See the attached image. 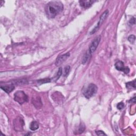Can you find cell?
I'll list each match as a JSON object with an SVG mask.
<instances>
[{"label": "cell", "instance_id": "obj_21", "mask_svg": "<svg viewBox=\"0 0 136 136\" xmlns=\"http://www.w3.org/2000/svg\"><path fill=\"white\" fill-rule=\"evenodd\" d=\"M85 129V126L83 125H80V126L79 128V131L80 133H82L83 131H84Z\"/></svg>", "mask_w": 136, "mask_h": 136}, {"label": "cell", "instance_id": "obj_7", "mask_svg": "<svg viewBox=\"0 0 136 136\" xmlns=\"http://www.w3.org/2000/svg\"><path fill=\"white\" fill-rule=\"evenodd\" d=\"M115 67L116 70L119 71H123L125 73H128L130 72V69L128 67H125L124 63L122 61H119L116 62L115 64Z\"/></svg>", "mask_w": 136, "mask_h": 136}, {"label": "cell", "instance_id": "obj_19", "mask_svg": "<svg viewBox=\"0 0 136 136\" xmlns=\"http://www.w3.org/2000/svg\"><path fill=\"white\" fill-rule=\"evenodd\" d=\"M124 106H125V104H124L123 103L120 102V103H118V105H117V108H118V109H120V110H121V109H123Z\"/></svg>", "mask_w": 136, "mask_h": 136}, {"label": "cell", "instance_id": "obj_10", "mask_svg": "<svg viewBox=\"0 0 136 136\" xmlns=\"http://www.w3.org/2000/svg\"><path fill=\"white\" fill-rule=\"evenodd\" d=\"M15 86L13 83H11L10 85H5L4 86H1V88L2 89H3L4 92H6V93H10L11 92H12L13 90L15 89Z\"/></svg>", "mask_w": 136, "mask_h": 136}, {"label": "cell", "instance_id": "obj_5", "mask_svg": "<svg viewBox=\"0 0 136 136\" xmlns=\"http://www.w3.org/2000/svg\"><path fill=\"white\" fill-rule=\"evenodd\" d=\"M101 36H98L96 37L95 38L92 40V43L90 44L89 49H88V52L90 54H92L94 52L96 51L98 46L99 44V42L101 41Z\"/></svg>", "mask_w": 136, "mask_h": 136}, {"label": "cell", "instance_id": "obj_2", "mask_svg": "<svg viewBox=\"0 0 136 136\" xmlns=\"http://www.w3.org/2000/svg\"><path fill=\"white\" fill-rule=\"evenodd\" d=\"M97 90L98 88L96 85L94 83H90L85 89L83 92V95L87 98H90L96 94Z\"/></svg>", "mask_w": 136, "mask_h": 136}, {"label": "cell", "instance_id": "obj_11", "mask_svg": "<svg viewBox=\"0 0 136 136\" xmlns=\"http://www.w3.org/2000/svg\"><path fill=\"white\" fill-rule=\"evenodd\" d=\"M29 128L31 130L35 131L39 128V124L36 121H33L30 123L29 125Z\"/></svg>", "mask_w": 136, "mask_h": 136}, {"label": "cell", "instance_id": "obj_16", "mask_svg": "<svg viewBox=\"0 0 136 136\" xmlns=\"http://www.w3.org/2000/svg\"><path fill=\"white\" fill-rule=\"evenodd\" d=\"M52 79L45 78V79H40V80H37V82L38 83H39V84H42V83H44L50 82H52Z\"/></svg>", "mask_w": 136, "mask_h": 136}, {"label": "cell", "instance_id": "obj_13", "mask_svg": "<svg viewBox=\"0 0 136 136\" xmlns=\"http://www.w3.org/2000/svg\"><path fill=\"white\" fill-rule=\"evenodd\" d=\"M126 87L129 89H131L132 88L136 89V82L135 80H133V82H129L126 83Z\"/></svg>", "mask_w": 136, "mask_h": 136}, {"label": "cell", "instance_id": "obj_8", "mask_svg": "<svg viewBox=\"0 0 136 136\" xmlns=\"http://www.w3.org/2000/svg\"><path fill=\"white\" fill-rule=\"evenodd\" d=\"M24 121L21 118H17L14 121V127L16 131H19L23 130Z\"/></svg>", "mask_w": 136, "mask_h": 136}, {"label": "cell", "instance_id": "obj_1", "mask_svg": "<svg viewBox=\"0 0 136 136\" xmlns=\"http://www.w3.org/2000/svg\"><path fill=\"white\" fill-rule=\"evenodd\" d=\"M63 10V5L60 1H54L49 2L45 6V10L47 17L52 19L55 17Z\"/></svg>", "mask_w": 136, "mask_h": 136}, {"label": "cell", "instance_id": "obj_9", "mask_svg": "<svg viewBox=\"0 0 136 136\" xmlns=\"http://www.w3.org/2000/svg\"><path fill=\"white\" fill-rule=\"evenodd\" d=\"M95 1H91V0H88V1H79L80 5L85 9H87L92 5V4L94 3Z\"/></svg>", "mask_w": 136, "mask_h": 136}, {"label": "cell", "instance_id": "obj_12", "mask_svg": "<svg viewBox=\"0 0 136 136\" xmlns=\"http://www.w3.org/2000/svg\"><path fill=\"white\" fill-rule=\"evenodd\" d=\"M12 82L18 85H23L28 84L27 80L26 79H18L14 80L13 82Z\"/></svg>", "mask_w": 136, "mask_h": 136}, {"label": "cell", "instance_id": "obj_22", "mask_svg": "<svg viewBox=\"0 0 136 136\" xmlns=\"http://www.w3.org/2000/svg\"><path fill=\"white\" fill-rule=\"evenodd\" d=\"M135 18H132V19H131V20L129 21V23L131 25H133V24H135Z\"/></svg>", "mask_w": 136, "mask_h": 136}, {"label": "cell", "instance_id": "obj_20", "mask_svg": "<svg viewBox=\"0 0 136 136\" xmlns=\"http://www.w3.org/2000/svg\"><path fill=\"white\" fill-rule=\"evenodd\" d=\"M96 135L98 136H106V134H105L103 131H101V130L96 131Z\"/></svg>", "mask_w": 136, "mask_h": 136}, {"label": "cell", "instance_id": "obj_6", "mask_svg": "<svg viewBox=\"0 0 136 136\" xmlns=\"http://www.w3.org/2000/svg\"><path fill=\"white\" fill-rule=\"evenodd\" d=\"M70 55V53H66L64 54L61 55H59L58 58H57L55 62V64L57 66H59L60 65H61L64 62H65L67 59L69 58Z\"/></svg>", "mask_w": 136, "mask_h": 136}, {"label": "cell", "instance_id": "obj_18", "mask_svg": "<svg viewBox=\"0 0 136 136\" xmlns=\"http://www.w3.org/2000/svg\"><path fill=\"white\" fill-rule=\"evenodd\" d=\"M128 40L131 43H134L136 40V37L135 35H130V36H129L128 38Z\"/></svg>", "mask_w": 136, "mask_h": 136}, {"label": "cell", "instance_id": "obj_4", "mask_svg": "<svg viewBox=\"0 0 136 136\" xmlns=\"http://www.w3.org/2000/svg\"><path fill=\"white\" fill-rule=\"evenodd\" d=\"M109 13V11L107 10H105L104 12L103 13L102 15L101 16H100L99 21H98V22L97 26L94 28V29H93L92 30V32H90V34H91V35L94 34V33H95L96 32H97V30L99 29V27H101V26L102 25L103 22H104V21L106 19V18H107V16H108Z\"/></svg>", "mask_w": 136, "mask_h": 136}, {"label": "cell", "instance_id": "obj_14", "mask_svg": "<svg viewBox=\"0 0 136 136\" xmlns=\"http://www.w3.org/2000/svg\"><path fill=\"white\" fill-rule=\"evenodd\" d=\"M91 56V54H90L89 53V52H87L86 54L83 57V59H82V64H85L89 60V59H90V56Z\"/></svg>", "mask_w": 136, "mask_h": 136}, {"label": "cell", "instance_id": "obj_3", "mask_svg": "<svg viewBox=\"0 0 136 136\" xmlns=\"http://www.w3.org/2000/svg\"><path fill=\"white\" fill-rule=\"evenodd\" d=\"M14 99L20 104L28 102V96L23 91H17L14 95Z\"/></svg>", "mask_w": 136, "mask_h": 136}, {"label": "cell", "instance_id": "obj_17", "mask_svg": "<svg viewBox=\"0 0 136 136\" xmlns=\"http://www.w3.org/2000/svg\"><path fill=\"white\" fill-rule=\"evenodd\" d=\"M71 68L69 65H67L65 66V68H64V77H66L68 75L69 72L70 71Z\"/></svg>", "mask_w": 136, "mask_h": 136}, {"label": "cell", "instance_id": "obj_15", "mask_svg": "<svg viewBox=\"0 0 136 136\" xmlns=\"http://www.w3.org/2000/svg\"><path fill=\"white\" fill-rule=\"evenodd\" d=\"M62 74V69L61 68H60L58 71V73H57L56 76L55 77L52 78V79L54 81H56L57 80L59 79L60 77H61Z\"/></svg>", "mask_w": 136, "mask_h": 136}]
</instances>
